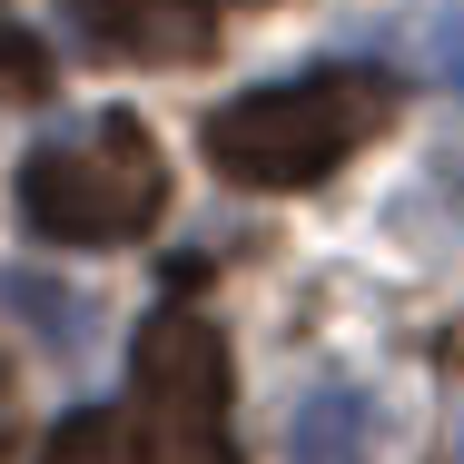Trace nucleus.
<instances>
[{"mask_svg":"<svg viewBox=\"0 0 464 464\" xmlns=\"http://www.w3.org/2000/svg\"><path fill=\"white\" fill-rule=\"evenodd\" d=\"M385 119H395V80L385 70H306V80L227 99L208 119V169L227 188H316Z\"/></svg>","mask_w":464,"mask_h":464,"instance_id":"f257e3e1","label":"nucleus"},{"mask_svg":"<svg viewBox=\"0 0 464 464\" xmlns=\"http://www.w3.org/2000/svg\"><path fill=\"white\" fill-rule=\"evenodd\" d=\"M159 208H169V159L129 109L80 119L20 159V218L50 247H129L159 227Z\"/></svg>","mask_w":464,"mask_h":464,"instance_id":"f03ea898","label":"nucleus"},{"mask_svg":"<svg viewBox=\"0 0 464 464\" xmlns=\"http://www.w3.org/2000/svg\"><path fill=\"white\" fill-rule=\"evenodd\" d=\"M129 464H227V336L198 306H159L129 366Z\"/></svg>","mask_w":464,"mask_h":464,"instance_id":"7ed1b4c3","label":"nucleus"},{"mask_svg":"<svg viewBox=\"0 0 464 464\" xmlns=\"http://www.w3.org/2000/svg\"><path fill=\"white\" fill-rule=\"evenodd\" d=\"M99 60H198L218 40V0H70Z\"/></svg>","mask_w":464,"mask_h":464,"instance_id":"20e7f679","label":"nucleus"},{"mask_svg":"<svg viewBox=\"0 0 464 464\" xmlns=\"http://www.w3.org/2000/svg\"><path fill=\"white\" fill-rule=\"evenodd\" d=\"M286 464H375V395L366 385H316L286 415Z\"/></svg>","mask_w":464,"mask_h":464,"instance_id":"39448f33","label":"nucleus"},{"mask_svg":"<svg viewBox=\"0 0 464 464\" xmlns=\"http://www.w3.org/2000/svg\"><path fill=\"white\" fill-rule=\"evenodd\" d=\"M40 464H129V425L119 415H60V435L40 445Z\"/></svg>","mask_w":464,"mask_h":464,"instance_id":"423d86ee","label":"nucleus"},{"mask_svg":"<svg viewBox=\"0 0 464 464\" xmlns=\"http://www.w3.org/2000/svg\"><path fill=\"white\" fill-rule=\"evenodd\" d=\"M40 80H50V70H40V60H30V40H0V90H40Z\"/></svg>","mask_w":464,"mask_h":464,"instance_id":"0eeeda50","label":"nucleus"},{"mask_svg":"<svg viewBox=\"0 0 464 464\" xmlns=\"http://www.w3.org/2000/svg\"><path fill=\"white\" fill-rule=\"evenodd\" d=\"M435 70H445V80H455V90H464V10H455V20H445V30H435Z\"/></svg>","mask_w":464,"mask_h":464,"instance_id":"6e6552de","label":"nucleus"},{"mask_svg":"<svg viewBox=\"0 0 464 464\" xmlns=\"http://www.w3.org/2000/svg\"><path fill=\"white\" fill-rule=\"evenodd\" d=\"M0 464H10V385H0Z\"/></svg>","mask_w":464,"mask_h":464,"instance_id":"1a4fd4ad","label":"nucleus"}]
</instances>
